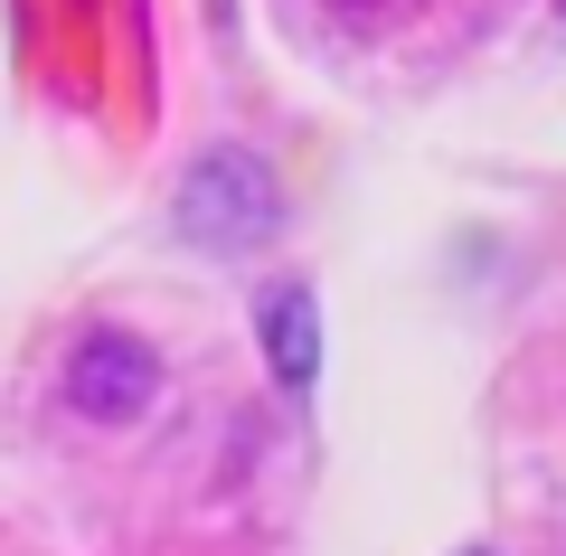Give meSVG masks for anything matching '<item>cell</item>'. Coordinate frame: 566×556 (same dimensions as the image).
Masks as SVG:
<instances>
[{
	"label": "cell",
	"instance_id": "3957f363",
	"mask_svg": "<svg viewBox=\"0 0 566 556\" xmlns=\"http://www.w3.org/2000/svg\"><path fill=\"white\" fill-rule=\"evenodd\" d=\"M255 339H264V368H274L283 397H312V378H322V302L303 283H264L255 293Z\"/></svg>",
	"mask_w": 566,
	"mask_h": 556
},
{
	"label": "cell",
	"instance_id": "7a4b0ae2",
	"mask_svg": "<svg viewBox=\"0 0 566 556\" xmlns=\"http://www.w3.org/2000/svg\"><path fill=\"white\" fill-rule=\"evenodd\" d=\"M151 397H161V349L133 331H85L76 349H66V406H76L85 424H133L151 416Z\"/></svg>",
	"mask_w": 566,
	"mask_h": 556
},
{
	"label": "cell",
	"instance_id": "277c9868",
	"mask_svg": "<svg viewBox=\"0 0 566 556\" xmlns=\"http://www.w3.org/2000/svg\"><path fill=\"white\" fill-rule=\"evenodd\" d=\"M331 10H349V20H368V10H387V0H331Z\"/></svg>",
	"mask_w": 566,
	"mask_h": 556
},
{
	"label": "cell",
	"instance_id": "5b68a950",
	"mask_svg": "<svg viewBox=\"0 0 566 556\" xmlns=\"http://www.w3.org/2000/svg\"><path fill=\"white\" fill-rule=\"evenodd\" d=\"M472 556H491V547H472Z\"/></svg>",
	"mask_w": 566,
	"mask_h": 556
},
{
	"label": "cell",
	"instance_id": "6da1fadb",
	"mask_svg": "<svg viewBox=\"0 0 566 556\" xmlns=\"http://www.w3.org/2000/svg\"><path fill=\"white\" fill-rule=\"evenodd\" d=\"M274 218H283V189H274V170H264L255 151L218 141V151L189 160V179H180V237L218 245V255H245V245L274 237Z\"/></svg>",
	"mask_w": 566,
	"mask_h": 556
}]
</instances>
